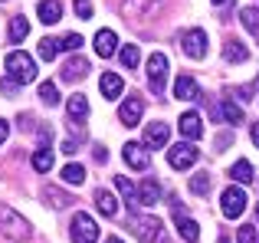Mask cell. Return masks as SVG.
Returning <instances> with one entry per match:
<instances>
[{
  "label": "cell",
  "instance_id": "484cf974",
  "mask_svg": "<svg viewBox=\"0 0 259 243\" xmlns=\"http://www.w3.org/2000/svg\"><path fill=\"white\" fill-rule=\"evenodd\" d=\"M240 20H243V26H246V30L259 39V10H256V7H243V10H240Z\"/></svg>",
  "mask_w": 259,
  "mask_h": 243
},
{
  "label": "cell",
  "instance_id": "bcb514c9",
  "mask_svg": "<svg viewBox=\"0 0 259 243\" xmlns=\"http://www.w3.org/2000/svg\"><path fill=\"white\" fill-rule=\"evenodd\" d=\"M220 243H230V240H227V237H220Z\"/></svg>",
  "mask_w": 259,
  "mask_h": 243
},
{
  "label": "cell",
  "instance_id": "d4e9b609",
  "mask_svg": "<svg viewBox=\"0 0 259 243\" xmlns=\"http://www.w3.org/2000/svg\"><path fill=\"white\" fill-rule=\"evenodd\" d=\"M59 50H63V46H59V39H50V36H43V39H39V46H36L39 59H46V63H53V59L59 56Z\"/></svg>",
  "mask_w": 259,
  "mask_h": 243
},
{
  "label": "cell",
  "instance_id": "1f68e13d",
  "mask_svg": "<svg viewBox=\"0 0 259 243\" xmlns=\"http://www.w3.org/2000/svg\"><path fill=\"white\" fill-rule=\"evenodd\" d=\"M39 102L50 105V109H53V105H59V92H56V86H53V83H43V86H39Z\"/></svg>",
  "mask_w": 259,
  "mask_h": 243
},
{
  "label": "cell",
  "instance_id": "ee69618b",
  "mask_svg": "<svg viewBox=\"0 0 259 243\" xmlns=\"http://www.w3.org/2000/svg\"><path fill=\"white\" fill-rule=\"evenodd\" d=\"M105 243H121V240H118V237H108V240H105Z\"/></svg>",
  "mask_w": 259,
  "mask_h": 243
},
{
  "label": "cell",
  "instance_id": "8992f818",
  "mask_svg": "<svg viewBox=\"0 0 259 243\" xmlns=\"http://www.w3.org/2000/svg\"><path fill=\"white\" fill-rule=\"evenodd\" d=\"M69 227H72V243H95L99 240V227H95V220L89 214H76Z\"/></svg>",
  "mask_w": 259,
  "mask_h": 243
},
{
  "label": "cell",
  "instance_id": "60d3db41",
  "mask_svg": "<svg viewBox=\"0 0 259 243\" xmlns=\"http://www.w3.org/2000/svg\"><path fill=\"white\" fill-rule=\"evenodd\" d=\"M63 151L66 154H76V141H63Z\"/></svg>",
  "mask_w": 259,
  "mask_h": 243
},
{
  "label": "cell",
  "instance_id": "d590c367",
  "mask_svg": "<svg viewBox=\"0 0 259 243\" xmlns=\"http://www.w3.org/2000/svg\"><path fill=\"white\" fill-rule=\"evenodd\" d=\"M59 46H63V50H69V53H76L79 46H82V36H79V33H66V36L59 39Z\"/></svg>",
  "mask_w": 259,
  "mask_h": 243
},
{
  "label": "cell",
  "instance_id": "ac0fdd59",
  "mask_svg": "<svg viewBox=\"0 0 259 243\" xmlns=\"http://www.w3.org/2000/svg\"><path fill=\"white\" fill-rule=\"evenodd\" d=\"M177 125H181L184 138H200V135H203V125H200V115H197V112H184Z\"/></svg>",
  "mask_w": 259,
  "mask_h": 243
},
{
  "label": "cell",
  "instance_id": "ab89813d",
  "mask_svg": "<svg viewBox=\"0 0 259 243\" xmlns=\"http://www.w3.org/2000/svg\"><path fill=\"white\" fill-rule=\"evenodd\" d=\"M7 135H10V125H7V118H0V145L7 141Z\"/></svg>",
  "mask_w": 259,
  "mask_h": 243
},
{
  "label": "cell",
  "instance_id": "277c9868",
  "mask_svg": "<svg viewBox=\"0 0 259 243\" xmlns=\"http://www.w3.org/2000/svg\"><path fill=\"white\" fill-rule=\"evenodd\" d=\"M164 76H167V56L164 53H151L148 56V86L154 96L164 92Z\"/></svg>",
  "mask_w": 259,
  "mask_h": 243
},
{
  "label": "cell",
  "instance_id": "7c38bea8",
  "mask_svg": "<svg viewBox=\"0 0 259 243\" xmlns=\"http://www.w3.org/2000/svg\"><path fill=\"white\" fill-rule=\"evenodd\" d=\"M141 112H145V102H141L138 96H128L125 102H121V109H118V118H121V125H138L141 122Z\"/></svg>",
  "mask_w": 259,
  "mask_h": 243
},
{
  "label": "cell",
  "instance_id": "5bb4252c",
  "mask_svg": "<svg viewBox=\"0 0 259 243\" xmlns=\"http://www.w3.org/2000/svg\"><path fill=\"white\" fill-rule=\"evenodd\" d=\"M158 200H161V184H158L154 178H145V181L138 184V204H141V207H154Z\"/></svg>",
  "mask_w": 259,
  "mask_h": 243
},
{
  "label": "cell",
  "instance_id": "7a4b0ae2",
  "mask_svg": "<svg viewBox=\"0 0 259 243\" xmlns=\"http://www.w3.org/2000/svg\"><path fill=\"white\" fill-rule=\"evenodd\" d=\"M0 233H4L7 240H30L33 230H30V220L23 217V214H17L13 207L0 204Z\"/></svg>",
  "mask_w": 259,
  "mask_h": 243
},
{
  "label": "cell",
  "instance_id": "d6a6232c",
  "mask_svg": "<svg viewBox=\"0 0 259 243\" xmlns=\"http://www.w3.org/2000/svg\"><path fill=\"white\" fill-rule=\"evenodd\" d=\"M220 109H223V118H227L230 125H240V122H243V109H240V105H233V99H227Z\"/></svg>",
  "mask_w": 259,
  "mask_h": 243
},
{
  "label": "cell",
  "instance_id": "6da1fadb",
  "mask_svg": "<svg viewBox=\"0 0 259 243\" xmlns=\"http://www.w3.org/2000/svg\"><path fill=\"white\" fill-rule=\"evenodd\" d=\"M7 79H13L17 86H26V83L36 79V63H33L30 53L13 50L10 56H7Z\"/></svg>",
  "mask_w": 259,
  "mask_h": 243
},
{
  "label": "cell",
  "instance_id": "f35d334b",
  "mask_svg": "<svg viewBox=\"0 0 259 243\" xmlns=\"http://www.w3.org/2000/svg\"><path fill=\"white\" fill-rule=\"evenodd\" d=\"M0 89H4V96H13V92H17V83H13V79H4Z\"/></svg>",
  "mask_w": 259,
  "mask_h": 243
},
{
  "label": "cell",
  "instance_id": "4fadbf2b",
  "mask_svg": "<svg viewBox=\"0 0 259 243\" xmlns=\"http://www.w3.org/2000/svg\"><path fill=\"white\" fill-rule=\"evenodd\" d=\"M174 99H181V102H197V99H203V92H200V86H197L190 76H177Z\"/></svg>",
  "mask_w": 259,
  "mask_h": 243
},
{
  "label": "cell",
  "instance_id": "8fae6325",
  "mask_svg": "<svg viewBox=\"0 0 259 243\" xmlns=\"http://www.w3.org/2000/svg\"><path fill=\"white\" fill-rule=\"evenodd\" d=\"M174 224H177V233H181L187 243L200 240V227H197V220H190L187 214H184V207H174Z\"/></svg>",
  "mask_w": 259,
  "mask_h": 243
},
{
  "label": "cell",
  "instance_id": "4dcf8cb0",
  "mask_svg": "<svg viewBox=\"0 0 259 243\" xmlns=\"http://www.w3.org/2000/svg\"><path fill=\"white\" fill-rule=\"evenodd\" d=\"M230 174H233V181H240V184H249V181H253V165H249V161H236Z\"/></svg>",
  "mask_w": 259,
  "mask_h": 243
},
{
  "label": "cell",
  "instance_id": "b9f144b4",
  "mask_svg": "<svg viewBox=\"0 0 259 243\" xmlns=\"http://www.w3.org/2000/svg\"><path fill=\"white\" fill-rule=\"evenodd\" d=\"M95 161H108V151H105V148H95Z\"/></svg>",
  "mask_w": 259,
  "mask_h": 243
},
{
  "label": "cell",
  "instance_id": "f546056e",
  "mask_svg": "<svg viewBox=\"0 0 259 243\" xmlns=\"http://www.w3.org/2000/svg\"><path fill=\"white\" fill-rule=\"evenodd\" d=\"M63 181H66V184H82V181H85V168L82 165H66L63 168Z\"/></svg>",
  "mask_w": 259,
  "mask_h": 243
},
{
  "label": "cell",
  "instance_id": "30bf717a",
  "mask_svg": "<svg viewBox=\"0 0 259 243\" xmlns=\"http://www.w3.org/2000/svg\"><path fill=\"white\" fill-rule=\"evenodd\" d=\"M121 158H125V165H132L135 171H145V168L151 165L148 145H138V141H128V145H125V151H121Z\"/></svg>",
  "mask_w": 259,
  "mask_h": 243
},
{
  "label": "cell",
  "instance_id": "83f0119b",
  "mask_svg": "<svg viewBox=\"0 0 259 243\" xmlns=\"http://www.w3.org/2000/svg\"><path fill=\"white\" fill-rule=\"evenodd\" d=\"M118 56H121V66H125V69H135L138 59H141V53H138V46H135V43H128V46H121V50H118Z\"/></svg>",
  "mask_w": 259,
  "mask_h": 243
},
{
  "label": "cell",
  "instance_id": "7bdbcfd3",
  "mask_svg": "<svg viewBox=\"0 0 259 243\" xmlns=\"http://www.w3.org/2000/svg\"><path fill=\"white\" fill-rule=\"evenodd\" d=\"M253 145L259 148V125H253Z\"/></svg>",
  "mask_w": 259,
  "mask_h": 243
},
{
  "label": "cell",
  "instance_id": "74e56055",
  "mask_svg": "<svg viewBox=\"0 0 259 243\" xmlns=\"http://www.w3.org/2000/svg\"><path fill=\"white\" fill-rule=\"evenodd\" d=\"M76 13H79V20H92V4L89 0H76Z\"/></svg>",
  "mask_w": 259,
  "mask_h": 243
},
{
  "label": "cell",
  "instance_id": "8d00e7d4",
  "mask_svg": "<svg viewBox=\"0 0 259 243\" xmlns=\"http://www.w3.org/2000/svg\"><path fill=\"white\" fill-rule=\"evenodd\" d=\"M236 243H259L256 227H240V233H236Z\"/></svg>",
  "mask_w": 259,
  "mask_h": 243
},
{
  "label": "cell",
  "instance_id": "ba28073f",
  "mask_svg": "<svg viewBox=\"0 0 259 243\" xmlns=\"http://www.w3.org/2000/svg\"><path fill=\"white\" fill-rule=\"evenodd\" d=\"M181 46H184V53H187L190 59H203L207 56V33L203 30H187L181 36Z\"/></svg>",
  "mask_w": 259,
  "mask_h": 243
},
{
  "label": "cell",
  "instance_id": "3957f363",
  "mask_svg": "<svg viewBox=\"0 0 259 243\" xmlns=\"http://www.w3.org/2000/svg\"><path fill=\"white\" fill-rule=\"evenodd\" d=\"M128 224H132V233H135L141 243H164V237H161V220H158V217L128 214Z\"/></svg>",
  "mask_w": 259,
  "mask_h": 243
},
{
  "label": "cell",
  "instance_id": "9c48e42d",
  "mask_svg": "<svg viewBox=\"0 0 259 243\" xmlns=\"http://www.w3.org/2000/svg\"><path fill=\"white\" fill-rule=\"evenodd\" d=\"M243 211H246V194L240 187H227L223 191V214L230 220H236V217H243Z\"/></svg>",
  "mask_w": 259,
  "mask_h": 243
},
{
  "label": "cell",
  "instance_id": "44dd1931",
  "mask_svg": "<svg viewBox=\"0 0 259 243\" xmlns=\"http://www.w3.org/2000/svg\"><path fill=\"white\" fill-rule=\"evenodd\" d=\"M89 72V63L82 56H72L69 63H66V69H63V79H69V83H76V79H82Z\"/></svg>",
  "mask_w": 259,
  "mask_h": 243
},
{
  "label": "cell",
  "instance_id": "4316f807",
  "mask_svg": "<svg viewBox=\"0 0 259 243\" xmlns=\"http://www.w3.org/2000/svg\"><path fill=\"white\" fill-rule=\"evenodd\" d=\"M69 194L66 191H59V187H46V204H53L56 211H63V207H69Z\"/></svg>",
  "mask_w": 259,
  "mask_h": 243
},
{
  "label": "cell",
  "instance_id": "2e32d148",
  "mask_svg": "<svg viewBox=\"0 0 259 243\" xmlns=\"http://www.w3.org/2000/svg\"><path fill=\"white\" fill-rule=\"evenodd\" d=\"M145 145L148 148H164L167 145V125L164 122H151L145 128Z\"/></svg>",
  "mask_w": 259,
  "mask_h": 243
},
{
  "label": "cell",
  "instance_id": "52a82bcc",
  "mask_svg": "<svg viewBox=\"0 0 259 243\" xmlns=\"http://www.w3.org/2000/svg\"><path fill=\"white\" fill-rule=\"evenodd\" d=\"M197 148L190 145V141H177L174 148H167V161H171V168H177V171H184V168H190L197 161Z\"/></svg>",
  "mask_w": 259,
  "mask_h": 243
},
{
  "label": "cell",
  "instance_id": "cb8c5ba5",
  "mask_svg": "<svg viewBox=\"0 0 259 243\" xmlns=\"http://www.w3.org/2000/svg\"><path fill=\"white\" fill-rule=\"evenodd\" d=\"M66 109H69V118H72V122H82V118L89 115V102H85V96H69Z\"/></svg>",
  "mask_w": 259,
  "mask_h": 243
},
{
  "label": "cell",
  "instance_id": "e0dca14e",
  "mask_svg": "<svg viewBox=\"0 0 259 243\" xmlns=\"http://www.w3.org/2000/svg\"><path fill=\"white\" fill-rule=\"evenodd\" d=\"M36 13H39V20H43L46 26L59 23V20H63V4H59V0H39Z\"/></svg>",
  "mask_w": 259,
  "mask_h": 243
},
{
  "label": "cell",
  "instance_id": "9a60e30c",
  "mask_svg": "<svg viewBox=\"0 0 259 243\" xmlns=\"http://www.w3.org/2000/svg\"><path fill=\"white\" fill-rule=\"evenodd\" d=\"M115 50H118V36H115L112 30H99L95 33V53H99L102 59L115 56Z\"/></svg>",
  "mask_w": 259,
  "mask_h": 243
},
{
  "label": "cell",
  "instance_id": "f6af8a7d",
  "mask_svg": "<svg viewBox=\"0 0 259 243\" xmlns=\"http://www.w3.org/2000/svg\"><path fill=\"white\" fill-rule=\"evenodd\" d=\"M256 224H259V207H256Z\"/></svg>",
  "mask_w": 259,
  "mask_h": 243
},
{
  "label": "cell",
  "instance_id": "ffe728a7",
  "mask_svg": "<svg viewBox=\"0 0 259 243\" xmlns=\"http://www.w3.org/2000/svg\"><path fill=\"white\" fill-rule=\"evenodd\" d=\"M223 59H227V63H246V59H249V50L240 43V39H230V43L223 46Z\"/></svg>",
  "mask_w": 259,
  "mask_h": 243
},
{
  "label": "cell",
  "instance_id": "836d02e7",
  "mask_svg": "<svg viewBox=\"0 0 259 243\" xmlns=\"http://www.w3.org/2000/svg\"><path fill=\"white\" fill-rule=\"evenodd\" d=\"M115 187H118V194L125 200H138V187H135L128 178H121V174H118V178H115Z\"/></svg>",
  "mask_w": 259,
  "mask_h": 243
},
{
  "label": "cell",
  "instance_id": "603a6c76",
  "mask_svg": "<svg viewBox=\"0 0 259 243\" xmlns=\"http://www.w3.org/2000/svg\"><path fill=\"white\" fill-rule=\"evenodd\" d=\"M26 33H30V23H26L23 13H17V17L10 20V43H23Z\"/></svg>",
  "mask_w": 259,
  "mask_h": 243
},
{
  "label": "cell",
  "instance_id": "7dc6e473",
  "mask_svg": "<svg viewBox=\"0 0 259 243\" xmlns=\"http://www.w3.org/2000/svg\"><path fill=\"white\" fill-rule=\"evenodd\" d=\"M213 4H223V0H213Z\"/></svg>",
  "mask_w": 259,
  "mask_h": 243
},
{
  "label": "cell",
  "instance_id": "5b68a950",
  "mask_svg": "<svg viewBox=\"0 0 259 243\" xmlns=\"http://www.w3.org/2000/svg\"><path fill=\"white\" fill-rule=\"evenodd\" d=\"M164 7V0H121V13L125 20H145V17H154V13Z\"/></svg>",
  "mask_w": 259,
  "mask_h": 243
},
{
  "label": "cell",
  "instance_id": "7402d4cb",
  "mask_svg": "<svg viewBox=\"0 0 259 243\" xmlns=\"http://www.w3.org/2000/svg\"><path fill=\"white\" fill-rule=\"evenodd\" d=\"M95 207H99L105 217H115V214H118V204H115V197H112L108 191H102V187L95 191Z\"/></svg>",
  "mask_w": 259,
  "mask_h": 243
},
{
  "label": "cell",
  "instance_id": "d6986e66",
  "mask_svg": "<svg viewBox=\"0 0 259 243\" xmlns=\"http://www.w3.org/2000/svg\"><path fill=\"white\" fill-rule=\"evenodd\" d=\"M99 89H102V96H105V99H118L121 89H125V83H121L118 72H105L102 83H99Z\"/></svg>",
  "mask_w": 259,
  "mask_h": 243
},
{
  "label": "cell",
  "instance_id": "f1b7e54d",
  "mask_svg": "<svg viewBox=\"0 0 259 243\" xmlns=\"http://www.w3.org/2000/svg\"><path fill=\"white\" fill-rule=\"evenodd\" d=\"M33 168L36 171H53V151L50 148H36L33 151Z\"/></svg>",
  "mask_w": 259,
  "mask_h": 243
},
{
  "label": "cell",
  "instance_id": "e575fe53",
  "mask_svg": "<svg viewBox=\"0 0 259 243\" xmlns=\"http://www.w3.org/2000/svg\"><path fill=\"white\" fill-rule=\"evenodd\" d=\"M190 191L194 194H207L210 191V174L203 171V174H194V178H190Z\"/></svg>",
  "mask_w": 259,
  "mask_h": 243
}]
</instances>
